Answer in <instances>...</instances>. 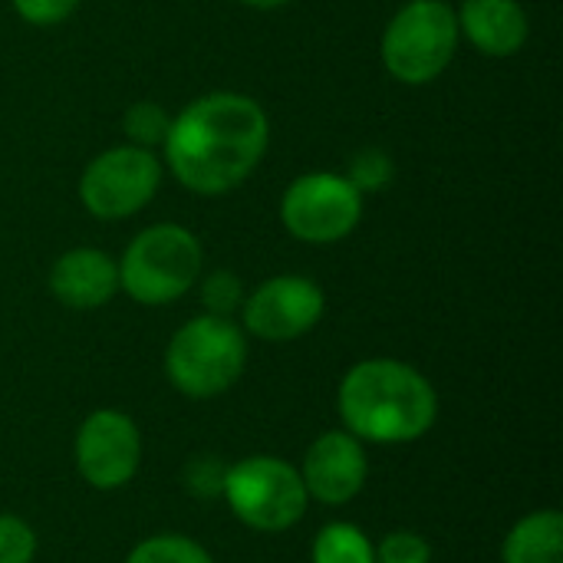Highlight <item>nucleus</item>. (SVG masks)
I'll return each instance as SVG.
<instances>
[{
    "label": "nucleus",
    "instance_id": "nucleus-1",
    "mask_svg": "<svg viewBox=\"0 0 563 563\" xmlns=\"http://www.w3.org/2000/svg\"><path fill=\"white\" fill-rule=\"evenodd\" d=\"M271 145V122L244 92H208L188 102L162 142L175 181L195 195H228L251 178Z\"/></svg>",
    "mask_w": 563,
    "mask_h": 563
},
{
    "label": "nucleus",
    "instance_id": "nucleus-2",
    "mask_svg": "<svg viewBox=\"0 0 563 563\" xmlns=\"http://www.w3.org/2000/svg\"><path fill=\"white\" fill-rule=\"evenodd\" d=\"M340 419L350 435L376 445H406L429 435L439 419L435 386L409 363L363 360L336 393Z\"/></svg>",
    "mask_w": 563,
    "mask_h": 563
},
{
    "label": "nucleus",
    "instance_id": "nucleus-3",
    "mask_svg": "<svg viewBox=\"0 0 563 563\" xmlns=\"http://www.w3.org/2000/svg\"><path fill=\"white\" fill-rule=\"evenodd\" d=\"M201 264V241L185 224H148L129 241L119 261V290L142 307H165L198 284Z\"/></svg>",
    "mask_w": 563,
    "mask_h": 563
},
{
    "label": "nucleus",
    "instance_id": "nucleus-4",
    "mask_svg": "<svg viewBox=\"0 0 563 563\" xmlns=\"http://www.w3.org/2000/svg\"><path fill=\"white\" fill-rule=\"evenodd\" d=\"M247 366V336L231 317L201 313L175 330L165 350V376L188 399L228 393Z\"/></svg>",
    "mask_w": 563,
    "mask_h": 563
},
{
    "label": "nucleus",
    "instance_id": "nucleus-5",
    "mask_svg": "<svg viewBox=\"0 0 563 563\" xmlns=\"http://www.w3.org/2000/svg\"><path fill=\"white\" fill-rule=\"evenodd\" d=\"M459 16L445 0H409L383 33V66L402 86L439 79L459 49Z\"/></svg>",
    "mask_w": 563,
    "mask_h": 563
},
{
    "label": "nucleus",
    "instance_id": "nucleus-6",
    "mask_svg": "<svg viewBox=\"0 0 563 563\" xmlns=\"http://www.w3.org/2000/svg\"><path fill=\"white\" fill-rule=\"evenodd\" d=\"M221 495L241 525L264 534L294 528L310 501L297 465L277 455H247L224 468Z\"/></svg>",
    "mask_w": 563,
    "mask_h": 563
},
{
    "label": "nucleus",
    "instance_id": "nucleus-7",
    "mask_svg": "<svg viewBox=\"0 0 563 563\" xmlns=\"http://www.w3.org/2000/svg\"><path fill=\"white\" fill-rule=\"evenodd\" d=\"M165 175L152 148L112 145L99 152L79 175V201L99 221H125L139 214L158 191Z\"/></svg>",
    "mask_w": 563,
    "mask_h": 563
},
{
    "label": "nucleus",
    "instance_id": "nucleus-8",
    "mask_svg": "<svg viewBox=\"0 0 563 563\" xmlns=\"http://www.w3.org/2000/svg\"><path fill=\"white\" fill-rule=\"evenodd\" d=\"M360 218L363 195L336 172L300 175L280 198V221L303 244H336L356 231Z\"/></svg>",
    "mask_w": 563,
    "mask_h": 563
},
{
    "label": "nucleus",
    "instance_id": "nucleus-9",
    "mask_svg": "<svg viewBox=\"0 0 563 563\" xmlns=\"http://www.w3.org/2000/svg\"><path fill=\"white\" fill-rule=\"evenodd\" d=\"M327 313L320 284L300 274H280L254 287L241 303V330L267 343H290L310 333Z\"/></svg>",
    "mask_w": 563,
    "mask_h": 563
},
{
    "label": "nucleus",
    "instance_id": "nucleus-10",
    "mask_svg": "<svg viewBox=\"0 0 563 563\" xmlns=\"http://www.w3.org/2000/svg\"><path fill=\"white\" fill-rule=\"evenodd\" d=\"M76 468L96 492L129 485L142 465V432L132 416L119 409H96L76 432Z\"/></svg>",
    "mask_w": 563,
    "mask_h": 563
},
{
    "label": "nucleus",
    "instance_id": "nucleus-11",
    "mask_svg": "<svg viewBox=\"0 0 563 563\" xmlns=\"http://www.w3.org/2000/svg\"><path fill=\"white\" fill-rule=\"evenodd\" d=\"M297 472L313 501L340 508V505H350L363 492L369 462L356 435H350L346 429H330L310 442Z\"/></svg>",
    "mask_w": 563,
    "mask_h": 563
},
{
    "label": "nucleus",
    "instance_id": "nucleus-12",
    "mask_svg": "<svg viewBox=\"0 0 563 563\" xmlns=\"http://www.w3.org/2000/svg\"><path fill=\"white\" fill-rule=\"evenodd\" d=\"M49 294L69 310L106 307L119 294V264L99 247H73L56 257Z\"/></svg>",
    "mask_w": 563,
    "mask_h": 563
},
{
    "label": "nucleus",
    "instance_id": "nucleus-13",
    "mask_svg": "<svg viewBox=\"0 0 563 563\" xmlns=\"http://www.w3.org/2000/svg\"><path fill=\"white\" fill-rule=\"evenodd\" d=\"M455 16L459 33H465L468 43L492 59L521 53L531 33L528 13L518 0H465Z\"/></svg>",
    "mask_w": 563,
    "mask_h": 563
},
{
    "label": "nucleus",
    "instance_id": "nucleus-14",
    "mask_svg": "<svg viewBox=\"0 0 563 563\" xmlns=\"http://www.w3.org/2000/svg\"><path fill=\"white\" fill-rule=\"evenodd\" d=\"M501 563H563L561 511L544 508L525 515L501 544Z\"/></svg>",
    "mask_w": 563,
    "mask_h": 563
},
{
    "label": "nucleus",
    "instance_id": "nucleus-15",
    "mask_svg": "<svg viewBox=\"0 0 563 563\" xmlns=\"http://www.w3.org/2000/svg\"><path fill=\"white\" fill-rule=\"evenodd\" d=\"M313 563H376V544L356 525L333 521L313 541Z\"/></svg>",
    "mask_w": 563,
    "mask_h": 563
},
{
    "label": "nucleus",
    "instance_id": "nucleus-16",
    "mask_svg": "<svg viewBox=\"0 0 563 563\" xmlns=\"http://www.w3.org/2000/svg\"><path fill=\"white\" fill-rule=\"evenodd\" d=\"M168 129H172V115L152 99L132 102L122 115V132H125L129 145H139V148H152V152L162 148Z\"/></svg>",
    "mask_w": 563,
    "mask_h": 563
},
{
    "label": "nucleus",
    "instance_id": "nucleus-17",
    "mask_svg": "<svg viewBox=\"0 0 563 563\" xmlns=\"http://www.w3.org/2000/svg\"><path fill=\"white\" fill-rule=\"evenodd\" d=\"M125 563H214L211 554L181 534H155L132 548Z\"/></svg>",
    "mask_w": 563,
    "mask_h": 563
},
{
    "label": "nucleus",
    "instance_id": "nucleus-18",
    "mask_svg": "<svg viewBox=\"0 0 563 563\" xmlns=\"http://www.w3.org/2000/svg\"><path fill=\"white\" fill-rule=\"evenodd\" d=\"M346 178L350 185L360 191V195H376V191H386L396 178V162L389 158V152L376 148V145H366L360 148L350 165H346Z\"/></svg>",
    "mask_w": 563,
    "mask_h": 563
},
{
    "label": "nucleus",
    "instance_id": "nucleus-19",
    "mask_svg": "<svg viewBox=\"0 0 563 563\" xmlns=\"http://www.w3.org/2000/svg\"><path fill=\"white\" fill-rule=\"evenodd\" d=\"M201 303L211 317H234L244 303V284L234 271H214L201 280Z\"/></svg>",
    "mask_w": 563,
    "mask_h": 563
},
{
    "label": "nucleus",
    "instance_id": "nucleus-20",
    "mask_svg": "<svg viewBox=\"0 0 563 563\" xmlns=\"http://www.w3.org/2000/svg\"><path fill=\"white\" fill-rule=\"evenodd\" d=\"M33 558L36 531L16 515H0V563H30Z\"/></svg>",
    "mask_w": 563,
    "mask_h": 563
},
{
    "label": "nucleus",
    "instance_id": "nucleus-21",
    "mask_svg": "<svg viewBox=\"0 0 563 563\" xmlns=\"http://www.w3.org/2000/svg\"><path fill=\"white\" fill-rule=\"evenodd\" d=\"M376 563H432V544L416 531H389L376 548Z\"/></svg>",
    "mask_w": 563,
    "mask_h": 563
},
{
    "label": "nucleus",
    "instance_id": "nucleus-22",
    "mask_svg": "<svg viewBox=\"0 0 563 563\" xmlns=\"http://www.w3.org/2000/svg\"><path fill=\"white\" fill-rule=\"evenodd\" d=\"M10 3L33 26H56L79 7V0H10Z\"/></svg>",
    "mask_w": 563,
    "mask_h": 563
},
{
    "label": "nucleus",
    "instance_id": "nucleus-23",
    "mask_svg": "<svg viewBox=\"0 0 563 563\" xmlns=\"http://www.w3.org/2000/svg\"><path fill=\"white\" fill-rule=\"evenodd\" d=\"M185 478H188V488H191L195 495H205V498H208V495H221L224 468H218L214 459H191Z\"/></svg>",
    "mask_w": 563,
    "mask_h": 563
},
{
    "label": "nucleus",
    "instance_id": "nucleus-24",
    "mask_svg": "<svg viewBox=\"0 0 563 563\" xmlns=\"http://www.w3.org/2000/svg\"><path fill=\"white\" fill-rule=\"evenodd\" d=\"M244 7H257V10H274V7H284L290 0H241Z\"/></svg>",
    "mask_w": 563,
    "mask_h": 563
}]
</instances>
